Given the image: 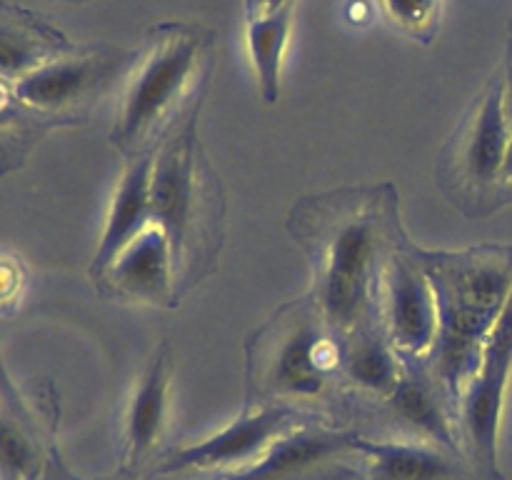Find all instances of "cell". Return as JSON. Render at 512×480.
Wrapping results in <instances>:
<instances>
[{"mask_svg":"<svg viewBox=\"0 0 512 480\" xmlns=\"http://www.w3.org/2000/svg\"><path fill=\"white\" fill-rule=\"evenodd\" d=\"M500 185H503V198H512V128L508 138V148H505V160H503V175H500Z\"/></svg>","mask_w":512,"mask_h":480,"instance_id":"484cf974","label":"cell"},{"mask_svg":"<svg viewBox=\"0 0 512 480\" xmlns=\"http://www.w3.org/2000/svg\"><path fill=\"white\" fill-rule=\"evenodd\" d=\"M363 455L358 480H470L468 470L428 440H363L355 438Z\"/></svg>","mask_w":512,"mask_h":480,"instance_id":"9a60e30c","label":"cell"},{"mask_svg":"<svg viewBox=\"0 0 512 480\" xmlns=\"http://www.w3.org/2000/svg\"><path fill=\"white\" fill-rule=\"evenodd\" d=\"M75 43L43 15L20 5L0 3V78L20 80L40 65L70 53Z\"/></svg>","mask_w":512,"mask_h":480,"instance_id":"2e32d148","label":"cell"},{"mask_svg":"<svg viewBox=\"0 0 512 480\" xmlns=\"http://www.w3.org/2000/svg\"><path fill=\"white\" fill-rule=\"evenodd\" d=\"M510 123L503 100V70L473 98L438 155L440 190L470 218L493 213L503 198V160Z\"/></svg>","mask_w":512,"mask_h":480,"instance_id":"8992f818","label":"cell"},{"mask_svg":"<svg viewBox=\"0 0 512 480\" xmlns=\"http://www.w3.org/2000/svg\"><path fill=\"white\" fill-rule=\"evenodd\" d=\"M403 373V358L383 335L378 320L360 325L340 340V375L363 393L388 398Z\"/></svg>","mask_w":512,"mask_h":480,"instance_id":"ac0fdd59","label":"cell"},{"mask_svg":"<svg viewBox=\"0 0 512 480\" xmlns=\"http://www.w3.org/2000/svg\"><path fill=\"white\" fill-rule=\"evenodd\" d=\"M53 125L15 95L10 80L0 78V175L20 168L40 135Z\"/></svg>","mask_w":512,"mask_h":480,"instance_id":"ffe728a7","label":"cell"},{"mask_svg":"<svg viewBox=\"0 0 512 480\" xmlns=\"http://www.w3.org/2000/svg\"><path fill=\"white\" fill-rule=\"evenodd\" d=\"M65 3H85V0H65Z\"/></svg>","mask_w":512,"mask_h":480,"instance_id":"4316f807","label":"cell"},{"mask_svg":"<svg viewBox=\"0 0 512 480\" xmlns=\"http://www.w3.org/2000/svg\"><path fill=\"white\" fill-rule=\"evenodd\" d=\"M35 465V445L20 425L13 398L8 395V383L0 370V478L28 480L35 473Z\"/></svg>","mask_w":512,"mask_h":480,"instance_id":"44dd1931","label":"cell"},{"mask_svg":"<svg viewBox=\"0 0 512 480\" xmlns=\"http://www.w3.org/2000/svg\"><path fill=\"white\" fill-rule=\"evenodd\" d=\"M215 68V33L200 23L165 20L145 35L120 88L110 140L125 155L155 150L188 110L203 103Z\"/></svg>","mask_w":512,"mask_h":480,"instance_id":"3957f363","label":"cell"},{"mask_svg":"<svg viewBox=\"0 0 512 480\" xmlns=\"http://www.w3.org/2000/svg\"><path fill=\"white\" fill-rule=\"evenodd\" d=\"M415 255L438 303V335L425 365L455 413L512 295V248H415Z\"/></svg>","mask_w":512,"mask_h":480,"instance_id":"7a4b0ae2","label":"cell"},{"mask_svg":"<svg viewBox=\"0 0 512 480\" xmlns=\"http://www.w3.org/2000/svg\"><path fill=\"white\" fill-rule=\"evenodd\" d=\"M340 375V340L313 300H293L250 343V378L260 390L288 400H315Z\"/></svg>","mask_w":512,"mask_h":480,"instance_id":"5b68a950","label":"cell"},{"mask_svg":"<svg viewBox=\"0 0 512 480\" xmlns=\"http://www.w3.org/2000/svg\"><path fill=\"white\" fill-rule=\"evenodd\" d=\"M95 285H100V290L110 298L130 303L175 305L178 293L173 250L165 230L158 223H150L110 260Z\"/></svg>","mask_w":512,"mask_h":480,"instance_id":"8fae6325","label":"cell"},{"mask_svg":"<svg viewBox=\"0 0 512 480\" xmlns=\"http://www.w3.org/2000/svg\"><path fill=\"white\" fill-rule=\"evenodd\" d=\"M290 3H298V0H243L245 5V20L263 18V15L275 13V10L285 8Z\"/></svg>","mask_w":512,"mask_h":480,"instance_id":"cb8c5ba5","label":"cell"},{"mask_svg":"<svg viewBox=\"0 0 512 480\" xmlns=\"http://www.w3.org/2000/svg\"><path fill=\"white\" fill-rule=\"evenodd\" d=\"M293 10L295 3H290L263 18L245 20V45H248L250 63L258 78L260 95L270 105L280 98V75L293 33Z\"/></svg>","mask_w":512,"mask_h":480,"instance_id":"d6986e66","label":"cell"},{"mask_svg":"<svg viewBox=\"0 0 512 480\" xmlns=\"http://www.w3.org/2000/svg\"><path fill=\"white\" fill-rule=\"evenodd\" d=\"M355 438L358 435L310 430L308 425L300 423L280 435L258 463L230 473L225 480H300L318 465L330 463L338 455L353 450Z\"/></svg>","mask_w":512,"mask_h":480,"instance_id":"e0dca14e","label":"cell"},{"mask_svg":"<svg viewBox=\"0 0 512 480\" xmlns=\"http://www.w3.org/2000/svg\"><path fill=\"white\" fill-rule=\"evenodd\" d=\"M170 383H173V350L168 343L155 348L153 358L135 380L123 415V443L128 463H140L155 450L168 423Z\"/></svg>","mask_w":512,"mask_h":480,"instance_id":"4fadbf2b","label":"cell"},{"mask_svg":"<svg viewBox=\"0 0 512 480\" xmlns=\"http://www.w3.org/2000/svg\"><path fill=\"white\" fill-rule=\"evenodd\" d=\"M300 425L295 423V413L285 405H265L260 410H250L225 425L218 433L208 435L200 443H190L175 450L163 463L160 473H188V470H215L230 468L233 473L258 463L265 450Z\"/></svg>","mask_w":512,"mask_h":480,"instance_id":"30bf717a","label":"cell"},{"mask_svg":"<svg viewBox=\"0 0 512 480\" xmlns=\"http://www.w3.org/2000/svg\"><path fill=\"white\" fill-rule=\"evenodd\" d=\"M155 150L128 158L123 175L110 198L108 213H105L103 233H100L98 248L90 260V278L108 268L110 260L130 243L138 233H143L153 223V203H150V180H153Z\"/></svg>","mask_w":512,"mask_h":480,"instance_id":"7c38bea8","label":"cell"},{"mask_svg":"<svg viewBox=\"0 0 512 480\" xmlns=\"http://www.w3.org/2000/svg\"><path fill=\"white\" fill-rule=\"evenodd\" d=\"M133 60V50L118 45H75L70 53L15 80L13 88L30 110L50 123H78L115 83L123 85Z\"/></svg>","mask_w":512,"mask_h":480,"instance_id":"52a82bcc","label":"cell"},{"mask_svg":"<svg viewBox=\"0 0 512 480\" xmlns=\"http://www.w3.org/2000/svg\"><path fill=\"white\" fill-rule=\"evenodd\" d=\"M288 230L308 255V298L338 340L370 323L383 270L405 243L400 195L393 183L345 188L293 205Z\"/></svg>","mask_w":512,"mask_h":480,"instance_id":"6da1fadb","label":"cell"},{"mask_svg":"<svg viewBox=\"0 0 512 480\" xmlns=\"http://www.w3.org/2000/svg\"><path fill=\"white\" fill-rule=\"evenodd\" d=\"M23 288V268L10 255H0V310L13 305Z\"/></svg>","mask_w":512,"mask_h":480,"instance_id":"603a6c76","label":"cell"},{"mask_svg":"<svg viewBox=\"0 0 512 480\" xmlns=\"http://www.w3.org/2000/svg\"><path fill=\"white\" fill-rule=\"evenodd\" d=\"M375 318L400 358L428 360L438 335V303L410 243L400 245L385 265Z\"/></svg>","mask_w":512,"mask_h":480,"instance_id":"9c48e42d","label":"cell"},{"mask_svg":"<svg viewBox=\"0 0 512 480\" xmlns=\"http://www.w3.org/2000/svg\"><path fill=\"white\" fill-rule=\"evenodd\" d=\"M198 113L200 105L160 138L150 180L153 223L170 240L178 298L213 273L223 248V183L200 145Z\"/></svg>","mask_w":512,"mask_h":480,"instance_id":"277c9868","label":"cell"},{"mask_svg":"<svg viewBox=\"0 0 512 480\" xmlns=\"http://www.w3.org/2000/svg\"><path fill=\"white\" fill-rule=\"evenodd\" d=\"M503 100H505V115H508V123L512 128V35L508 40V53H505L503 63Z\"/></svg>","mask_w":512,"mask_h":480,"instance_id":"d4e9b609","label":"cell"},{"mask_svg":"<svg viewBox=\"0 0 512 480\" xmlns=\"http://www.w3.org/2000/svg\"><path fill=\"white\" fill-rule=\"evenodd\" d=\"M403 363V378L395 385L393 393L385 398L390 415L418 438L453 450L458 423H455V413L448 398L433 380L428 365H415L408 360H403Z\"/></svg>","mask_w":512,"mask_h":480,"instance_id":"5bb4252c","label":"cell"},{"mask_svg":"<svg viewBox=\"0 0 512 480\" xmlns=\"http://www.w3.org/2000/svg\"><path fill=\"white\" fill-rule=\"evenodd\" d=\"M385 20L408 38L430 43L438 33L443 0H378Z\"/></svg>","mask_w":512,"mask_h":480,"instance_id":"7402d4cb","label":"cell"},{"mask_svg":"<svg viewBox=\"0 0 512 480\" xmlns=\"http://www.w3.org/2000/svg\"><path fill=\"white\" fill-rule=\"evenodd\" d=\"M512 380V295L485 343L478 370L455 408V423L475 463L498 475V438Z\"/></svg>","mask_w":512,"mask_h":480,"instance_id":"ba28073f","label":"cell"}]
</instances>
